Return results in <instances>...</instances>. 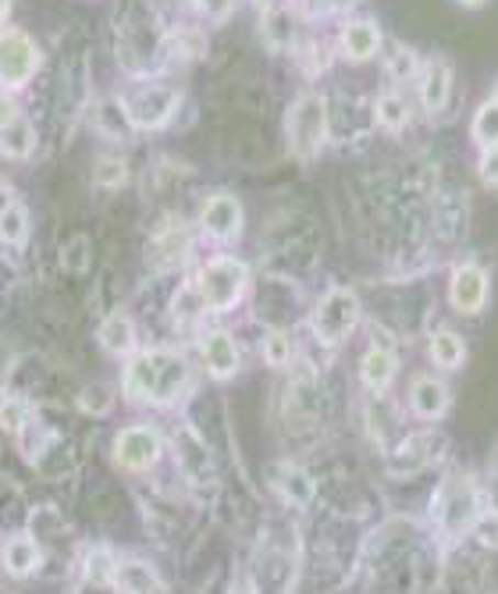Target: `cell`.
I'll return each mask as SVG.
<instances>
[{"label": "cell", "instance_id": "cell-5", "mask_svg": "<svg viewBox=\"0 0 498 594\" xmlns=\"http://www.w3.org/2000/svg\"><path fill=\"white\" fill-rule=\"evenodd\" d=\"M477 513V492L471 477L463 470H452L445 474V481L438 484V495H434V520L442 524L449 535H460V530L474 520Z\"/></svg>", "mask_w": 498, "mask_h": 594}, {"label": "cell", "instance_id": "cell-4", "mask_svg": "<svg viewBox=\"0 0 498 594\" xmlns=\"http://www.w3.org/2000/svg\"><path fill=\"white\" fill-rule=\"evenodd\" d=\"M359 321V299L350 288H331L313 310V331L324 345H339L353 334Z\"/></svg>", "mask_w": 498, "mask_h": 594}, {"label": "cell", "instance_id": "cell-29", "mask_svg": "<svg viewBox=\"0 0 498 594\" xmlns=\"http://www.w3.org/2000/svg\"><path fill=\"white\" fill-rule=\"evenodd\" d=\"M129 178V164L122 157H100L93 167V186L97 189H118Z\"/></svg>", "mask_w": 498, "mask_h": 594}, {"label": "cell", "instance_id": "cell-21", "mask_svg": "<svg viewBox=\"0 0 498 594\" xmlns=\"http://www.w3.org/2000/svg\"><path fill=\"white\" fill-rule=\"evenodd\" d=\"M100 345L108 349V353H114V356H132V349H135V324L129 321L125 314L103 317V324H100Z\"/></svg>", "mask_w": 498, "mask_h": 594}, {"label": "cell", "instance_id": "cell-15", "mask_svg": "<svg viewBox=\"0 0 498 594\" xmlns=\"http://www.w3.org/2000/svg\"><path fill=\"white\" fill-rule=\"evenodd\" d=\"M410 409L420 420H442L449 409V388L438 377H417L410 388Z\"/></svg>", "mask_w": 498, "mask_h": 594}, {"label": "cell", "instance_id": "cell-18", "mask_svg": "<svg viewBox=\"0 0 498 594\" xmlns=\"http://www.w3.org/2000/svg\"><path fill=\"white\" fill-rule=\"evenodd\" d=\"M36 150V129L25 114L11 118L8 125H0V154L8 161H25Z\"/></svg>", "mask_w": 498, "mask_h": 594}, {"label": "cell", "instance_id": "cell-24", "mask_svg": "<svg viewBox=\"0 0 498 594\" xmlns=\"http://www.w3.org/2000/svg\"><path fill=\"white\" fill-rule=\"evenodd\" d=\"M431 360L438 363L442 371H456L460 363L466 360V345L456 331H434L431 339Z\"/></svg>", "mask_w": 498, "mask_h": 594}, {"label": "cell", "instance_id": "cell-8", "mask_svg": "<svg viewBox=\"0 0 498 594\" xmlns=\"http://www.w3.org/2000/svg\"><path fill=\"white\" fill-rule=\"evenodd\" d=\"M161 449L164 441L154 428H143V424H135V428H125L114 441V463L122 470H132V474H143L150 470L157 460H161Z\"/></svg>", "mask_w": 498, "mask_h": 594}, {"label": "cell", "instance_id": "cell-28", "mask_svg": "<svg viewBox=\"0 0 498 594\" xmlns=\"http://www.w3.org/2000/svg\"><path fill=\"white\" fill-rule=\"evenodd\" d=\"M114 406V392L108 385H89L79 392V409L86 417H108Z\"/></svg>", "mask_w": 498, "mask_h": 594}, {"label": "cell", "instance_id": "cell-31", "mask_svg": "<svg viewBox=\"0 0 498 594\" xmlns=\"http://www.w3.org/2000/svg\"><path fill=\"white\" fill-rule=\"evenodd\" d=\"M264 360L270 363V367H285V363L292 360V342L289 334H285L281 328H270L267 339H264Z\"/></svg>", "mask_w": 498, "mask_h": 594}, {"label": "cell", "instance_id": "cell-7", "mask_svg": "<svg viewBox=\"0 0 498 594\" xmlns=\"http://www.w3.org/2000/svg\"><path fill=\"white\" fill-rule=\"evenodd\" d=\"M125 103V114L132 121V129H164L171 121L175 108H178V89L171 86H161V82H150V86H140L132 97L122 100Z\"/></svg>", "mask_w": 498, "mask_h": 594}, {"label": "cell", "instance_id": "cell-19", "mask_svg": "<svg viewBox=\"0 0 498 594\" xmlns=\"http://www.w3.org/2000/svg\"><path fill=\"white\" fill-rule=\"evenodd\" d=\"M111 587H118V591H164L157 570L143 559H118Z\"/></svg>", "mask_w": 498, "mask_h": 594}, {"label": "cell", "instance_id": "cell-36", "mask_svg": "<svg viewBox=\"0 0 498 594\" xmlns=\"http://www.w3.org/2000/svg\"><path fill=\"white\" fill-rule=\"evenodd\" d=\"M22 108H19V100H11L8 94H0V125H8L11 118H19Z\"/></svg>", "mask_w": 498, "mask_h": 594}, {"label": "cell", "instance_id": "cell-12", "mask_svg": "<svg viewBox=\"0 0 498 594\" xmlns=\"http://www.w3.org/2000/svg\"><path fill=\"white\" fill-rule=\"evenodd\" d=\"M0 562L11 576H33L43 566V544L36 535H11L0 548Z\"/></svg>", "mask_w": 498, "mask_h": 594}, {"label": "cell", "instance_id": "cell-6", "mask_svg": "<svg viewBox=\"0 0 498 594\" xmlns=\"http://www.w3.org/2000/svg\"><path fill=\"white\" fill-rule=\"evenodd\" d=\"M40 72V47L22 29H0V86H25Z\"/></svg>", "mask_w": 498, "mask_h": 594}, {"label": "cell", "instance_id": "cell-9", "mask_svg": "<svg viewBox=\"0 0 498 594\" xmlns=\"http://www.w3.org/2000/svg\"><path fill=\"white\" fill-rule=\"evenodd\" d=\"M200 224L210 239L232 242L243 232V204H239L232 193H214L200 210Z\"/></svg>", "mask_w": 498, "mask_h": 594}, {"label": "cell", "instance_id": "cell-17", "mask_svg": "<svg viewBox=\"0 0 498 594\" xmlns=\"http://www.w3.org/2000/svg\"><path fill=\"white\" fill-rule=\"evenodd\" d=\"M452 94V68L449 61H428L420 72V100L428 111H442Z\"/></svg>", "mask_w": 498, "mask_h": 594}, {"label": "cell", "instance_id": "cell-35", "mask_svg": "<svg viewBox=\"0 0 498 594\" xmlns=\"http://www.w3.org/2000/svg\"><path fill=\"white\" fill-rule=\"evenodd\" d=\"M480 178H485L488 186H498V146L485 150V157H480Z\"/></svg>", "mask_w": 498, "mask_h": 594}, {"label": "cell", "instance_id": "cell-14", "mask_svg": "<svg viewBox=\"0 0 498 594\" xmlns=\"http://www.w3.org/2000/svg\"><path fill=\"white\" fill-rule=\"evenodd\" d=\"M377 51H381V29H377L370 19H353L342 29V54L350 61H370Z\"/></svg>", "mask_w": 498, "mask_h": 594}, {"label": "cell", "instance_id": "cell-34", "mask_svg": "<svg viewBox=\"0 0 498 594\" xmlns=\"http://www.w3.org/2000/svg\"><path fill=\"white\" fill-rule=\"evenodd\" d=\"M388 72L396 75V79H410L417 72V57L410 54V47H391L388 54Z\"/></svg>", "mask_w": 498, "mask_h": 594}, {"label": "cell", "instance_id": "cell-37", "mask_svg": "<svg viewBox=\"0 0 498 594\" xmlns=\"http://www.w3.org/2000/svg\"><path fill=\"white\" fill-rule=\"evenodd\" d=\"M14 204V189L8 186V182L4 178H0V215H4V210Z\"/></svg>", "mask_w": 498, "mask_h": 594}, {"label": "cell", "instance_id": "cell-10", "mask_svg": "<svg viewBox=\"0 0 498 594\" xmlns=\"http://www.w3.org/2000/svg\"><path fill=\"white\" fill-rule=\"evenodd\" d=\"M449 299L460 314H480L488 302V274L477 264H463L456 267L449 282Z\"/></svg>", "mask_w": 498, "mask_h": 594}, {"label": "cell", "instance_id": "cell-20", "mask_svg": "<svg viewBox=\"0 0 498 594\" xmlns=\"http://www.w3.org/2000/svg\"><path fill=\"white\" fill-rule=\"evenodd\" d=\"M396 353L385 345H374V349H367V356H364V363H359V377H364V385L370 388V392H385L388 385H391V377H396Z\"/></svg>", "mask_w": 498, "mask_h": 594}, {"label": "cell", "instance_id": "cell-32", "mask_svg": "<svg viewBox=\"0 0 498 594\" xmlns=\"http://www.w3.org/2000/svg\"><path fill=\"white\" fill-rule=\"evenodd\" d=\"M62 264H65L68 274H82L86 271V264H89V242L82 235H75L68 246L62 250Z\"/></svg>", "mask_w": 498, "mask_h": 594}, {"label": "cell", "instance_id": "cell-25", "mask_svg": "<svg viewBox=\"0 0 498 594\" xmlns=\"http://www.w3.org/2000/svg\"><path fill=\"white\" fill-rule=\"evenodd\" d=\"M29 424H33V406L22 395H8L4 403H0V431L8 435H22Z\"/></svg>", "mask_w": 498, "mask_h": 594}, {"label": "cell", "instance_id": "cell-16", "mask_svg": "<svg viewBox=\"0 0 498 594\" xmlns=\"http://www.w3.org/2000/svg\"><path fill=\"white\" fill-rule=\"evenodd\" d=\"M270 481H275V492L292 502V506H310L313 502V481L307 470H299L292 463H275L270 466Z\"/></svg>", "mask_w": 498, "mask_h": 594}, {"label": "cell", "instance_id": "cell-11", "mask_svg": "<svg viewBox=\"0 0 498 594\" xmlns=\"http://www.w3.org/2000/svg\"><path fill=\"white\" fill-rule=\"evenodd\" d=\"M203 363H207L210 377H218V381H229L239 371L243 356H239V345L229 331L214 328L203 334Z\"/></svg>", "mask_w": 498, "mask_h": 594}, {"label": "cell", "instance_id": "cell-13", "mask_svg": "<svg viewBox=\"0 0 498 594\" xmlns=\"http://www.w3.org/2000/svg\"><path fill=\"white\" fill-rule=\"evenodd\" d=\"M175 455H178V463H182V470L189 474V481H210V477H214V460H210L207 446L192 428H178Z\"/></svg>", "mask_w": 498, "mask_h": 594}, {"label": "cell", "instance_id": "cell-38", "mask_svg": "<svg viewBox=\"0 0 498 594\" xmlns=\"http://www.w3.org/2000/svg\"><path fill=\"white\" fill-rule=\"evenodd\" d=\"M8 14H11V0H0V25L8 22Z\"/></svg>", "mask_w": 498, "mask_h": 594}, {"label": "cell", "instance_id": "cell-22", "mask_svg": "<svg viewBox=\"0 0 498 594\" xmlns=\"http://www.w3.org/2000/svg\"><path fill=\"white\" fill-rule=\"evenodd\" d=\"M428 446H431V438H406V441H399L396 452L388 455V470H391V474H399V477L417 474V470L431 460Z\"/></svg>", "mask_w": 498, "mask_h": 594}, {"label": "cell", "instance_id": "cell-26", "mask_svg": "<svg viewBox=\"0 0 498 594\" xmlns=\"http://www.w3.org/2000/svg\"><path fill=\"white\" fill-rule=\"evenodd\" d=\"M33 232V221H29V210L22 204H11L4 215H0V239L8 242V246H22Z\"/></svg>", "mask_w": 498, "mask_h": 594}, {"label": "cell", "instance_id": "cell-30", "mask_svg": "<svg viewBox=\"0 0 498 594\" xmlns=\"http://www.w3.org/2000/svg\"><path fill=\"white\" fill-rule=\"evenodd\" d=\"M114 566H118V559L108 552V548H97V552H89V559H86V581L89 584H111Z\"/></svg>", "mask_w": 498, "mask_h": 594}, {"label": "cell", "instance_id": "cell-2", "mask_svg": "<svg viewBox=\"0 0 498 594\" xmlns=\"http://www.w3.org/2000/svg\"><path fill=\"white\" fill-rule=\"evenodd\" d=\"M285 129H289V146L299 161H313L321 154V146L328 140V103L324 97L317 94H303L296 97V103L289 108V121H285Z\"/></svg>", "mask_w": 498, "mask_h": 594}, {"label": "cell", "instance_id": "cell-33", "mask_svg": "<svg viewBox=\"0 0 498 594\" xmlns=\"http://www.w3.org/2000/svg\"><path fill=\"white\" fill-rule=\"evenodd\" d=\"M474 535L485 548H498V509H485L474 520Z\"/></svg>", "mask_w": 498, "mask_h": 594}, {"label": "cell", "instance_id": "cell-1", "mask_svg": "<svg viewBox=\"0 0 498 594\" xmlns=\"http://www.w3.org/2000/svg\"><path fill=\"white\" fill-rule=\"evenodd\" d=\"M125 395L135 403H157L171 406L182 399L189 388V363L186 356L171 353V349H146V353H132L125 363Z\"/></svg>", "mask_w": 498, "mask_h": 594}, {"label": "cell", "instance_id": "cell-39", "mask_svg": "<svg viewBox=\"0 0 498 594\" xmlns=\"http://www.w3.org/2000/svg\"><path fill=\"white\" fill-rule=\"evenodd\" d=\"M460 4H466V8H480L485 0H460Z\"/></svg>", "mask_w": 498, "mask_h": 594}, {"label": "cell", "instance_id": "cell-3", "mask_svg": "<svg viewBox=\"0 0 498 594\" xmlns=\"http://www.w3.org/2000/svg\"><path fill=\"white\" fill-rule=\"evenodd\" d=\"M250 285V267L235 256H214L210 264H203L196 288L210 310H232L239 299H243Z\"/></svg>", "mask_w": 498, "mask_h": 594}, {"label": "cell", "instance_id": "cell-27", "mask_svg": "<svg viewBox=\"0 0 498 594\" xmlns=\"http://www.w3.org/2000/svg\"><path fill=\"white\" fill-rule=\"evenodd\" d=\"M474 140H477V146H485V150L498 146V97H491L488 103H480V111L474 114Z\"/></svg>", "mask_w": 498, "mask_h": 594}, {"label": "cell", "instance_id": "cell-23", "mask_svg": "<svg viewBox=\"0 0 498 594\" xmlns=\"http://www.w3.org/2000/svg\"><path fill=\"white\" fill-rule=\"evenodd\" d=\"M374 114H377V125L388 132H402L410 125V103H406L402 94H381L374 103Z\"/></svg>", "mask_w": 498, "mask_h": 594}]
</instances>
